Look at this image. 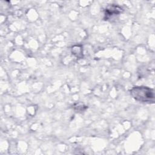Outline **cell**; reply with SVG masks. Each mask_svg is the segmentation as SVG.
<instances>
[{"label": "cell", "instance_id": "3957f363", "mask_svg": "<svg viewBox=\"0 0 155 155\" xmlns=\"http://www.w3.org/2000/svg\"><path fill=\"white\" fill-rule=\"evenodd\" d=\"M72 54L78 58L82 57V48L80 45H74L71 48Z\"/></svg>", "mask_w": 155, "mask_h": 155}, {"label": "cell", "instance_id": "7a4b0ae2", "mask_svg": "<svg viewBox=\"0 0 155 155\" xmlns=\"http://www.w3.org/2000/svg\"><path fill=\"white\" fill-rule=\"evenodd\" d=\"M123 11V9L121 7L115 5V4H111L108 5L105 10L104 12V19L105 20H108L111 17L112 18L113 16H116Z\"/></svg>", "mask_w": 155, "mask_h": 155}, {"label": "cell", "instance_id": "6da1fadb", "mask_svg": "<svg viewBox=\"0 0 155 155\" xmlns=\"http://www.w3.org/2000/svg\"><path fill=\"white\" fill-rule=\"evenodd\" d=\"M130 93L131 96L137 101L148 104L154 102V91L148 87L136 86L130 90Z\"/></svg>", "mask_w": 155, "mask_h": 155}]
</instances>
